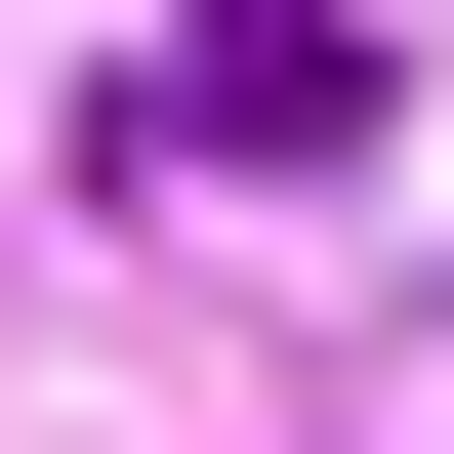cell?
Returning a JSON list of instances; mask_svg holds the SVG:
<instances>
[{
  "instance_id": "6da1fadb",
  "label": "cell",
  "mask_w": 454,
  "mask_h": 454,
  "mask_svg": "<svg viewBox=\"0 0 454 454\" xmlns=\"http://www.w3.org/2000/svg\"><path fill=\"white\" fill-rule=\"evenodd\" d=\"M124 124H166V166H372V0H166V42H124Z\"/></svg>"
}]
</instances>
